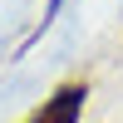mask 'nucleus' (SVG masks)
<instances>
[{"mask_svg": "<svg viewBox=\"0 0 123 123\" xmlns=\"http://www.w3.org/2000/svg\"><path fill=\"white\" fill-rule=\"evenodd\" d=\"M84 98H89V89H84V84H64V89H54V94L35 108V118H30V123H79Z\"/></svg>", "mask_w": 123, "mask_h": 123, "instance_id": "obj_1", "label": "nucleus"}]
</instances>
